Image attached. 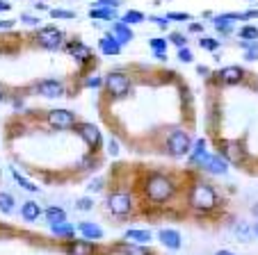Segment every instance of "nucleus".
Segmentation results:
<instances>
[{"label":"nucleus","instance_id":"28","mask_svg":"<svg viewBox=\"0 0 258 255\" xmlns=\"http://www.w3.org/2000/svg\"><path fill=\"white\" fill-rule=\"evenodd\" d=\"M199 44H201V48H206V50H215L219 46V41H217V39L204 37V39H199Z\"/></svg>","mask_w":258,"mask_h":255},{"label":"nucleus","instance_id":"32","mask_svg":"<svg viewBox=\"0 0 258 255\" xmlns=\"http://www.w3.org/2000/svg\"><path fill=\"white\" fill-rule=\"evenodd\" d=\"M178 59H180V62H192V53L185 48V46L178 50Z\"/></svg>","mask_w":258,"mask_h":255},{"label":"nucleus","instance_id":"44","mask_svg":"<svg viewBox=\"0 0 258 255\" xmlns=\"http://www.w3.org/2000/svg\"><path fill=\"white\" fill-rule=\"evenodd\" d=\"M253 232H256V235H258V223H256V226H253Z\"/></svg>","mask_w":258,"mask_h":255},{"label":"nucleus","instance_id":"18","mask_svg":"<svg viewBox=\"0 0 258 255\" xmlns=\"http://www.w3.org/2000/svg\"><path fill=\"white\" fill-rule=\"evenodd\" d=\"M80 232L85 235V239H101L103 237V230L98 226H94V223H80Z\"/></svg>","mask_w":258,"mask_h":255},{"label":"nucleus","instance_id":"45","mask_svg":"<svg viewBox=\"0 0 258 255\" xmlns=\"http://www.w3.org/2000/svg\"><path fill=\"white\" fill-rule=\"evenodd\" d=\"M253 212H256V214H258V203H256V207H253Z\"/></svg>","mask_w":258,"mask_h":255},{"label":"nucleus","instance_id":"12","mask_svg":"<svg viewBox=\"0 0 258 255\" xmlns=\"http://www.w3.org/2000/svg\"><path fill=\"white\" fill-rule=\"evenodd\" d=\"M219 80L226 82V84H235V82L242 80V68L240 66H226L219 71Z\"/></svg>","mask_w":258,"mask_h":255},{"label":"nucleus","instance_id":"35","mask_svg":"<svg viewBox=\"0 0 258 255\" xmlns=\"http://www.w3.org/2000/svg\"><path fill=\"white\" fill-rule=\"evenodd\" d=\"M107 150H110V155H117L119 153V146L114 139H110V144H107Z\"/></svg>","mask_w":258,"mask_h":255},{"label":"nucleus","instance_id":"21","mask_svg":"<svg viewBox=\"0 0 258 255\" xmlns=\"http://www.w3.org/2000/svg\"><path fill=\"white\" fill-rule=\"evenodd\" d=\"M46 219L50 223H62V221H67V214H64L62 207H48L46 210Z\"/></svg>","mask_w":258,"mask_h":255},{"label":"nucleus","instance_id":"34","mask_svg":"<svg viewBox=\"0 0 258 255\" xmlns=\"http://www.w3.org/2000/svg\"><path fill=\"white\" fill-rule=\"evenodd\" d=\"M171 41H174L178 48H183V46H185V39L180 37V34H171Z\"/></svg>","mask_w":258,"mask_h":255},{"label":"nucleus","instance_id":"6","mask_svg":"<svg viewBox=\"0 0 258 255\" xmlns=\"http://www.w3.org/2000/svg\"><path fill=\"white\" fill-rule=\"evenodd\" d=\"M107 207H110L112 214H119V217H121V214H128V212H131L133 201L128 194H112L110 201H107Z\"/></svg>","mask_w":258,"mask_h":255},{"label":"nucleus","instance_id":"14","mask_svg":"<svg viewBox=\"0 0 258 255\" xmlns=\"http://www.w3.org/2000/svg\"><path fill=\"white\" fill-rule=\"evenodd\" d=\"M160 241L167 246V248H180V235L178 230H171V228H165V230H160Z\"/></svg>","mask_w":258,"mask_h":255},{"label":"nucleus","instance_id":"17","mask_svg":"<svg viewBox=\"0 0 258 255\" xmlns=\"http://www.w3.org/2000/svg\"><path fill=\"white\" fill-rule=\"evenodd\" d=\"M114 39H117L119 44H128V41L133 39L131 28H128L126 23H117V25H114Z\"/></svg>","mask_w":258,"mask_h":255},{"label":"nucleus","instance_id":"29","mask_svg":"<svg viewBox=\"0 0 258 255\" xmlns=\"http://www.w3.org/2000/svg\"><path fill=\"white\" fill-rule=\"evenodd\" d=\"M151 48L156 53H167V41L165 39H151Z\"/></svg>","mask_w":258,"mask_h":255},{"label":"nucleus","instance_id":"7","mask_svg":"<svg viewBox=\"0 0 258 255\" xmlns=\"http://www.w3.org/2000/svg\"><path fill=\"white\" fill-rule=\"evenodd\" d=\"M201 166H206L210 171V174H217V176H224L226 171H229V166H226V162L219 155H204V157L199 159Z\"/></svg>","mask_w":258,"mask_h":255},{"label":"nucleus","instance_id":"37","mask_svg":"<svg viewBox=\"0 0 258 255\" xmlns=\"http://www.w3.org/2000/svg\"><path fill=\"white\" fill-rule=\"evenodd\" d=\"M21 19H23L28 25H37V23H39V19H34V16H30V14H23Z\"/></svg>","mask_w":258,"mask_h":255},{"label":"nucleus","instance_id":"24","mask_svg":"<svg viewBox=\"0 0 258 255\" xmlns=\"http://www.w3.org/2000/svg\"><path fill=\"white\" fill-rule=\"evenodd\" d=\"M12 210H14V198H12L10 194H0V212L10 214Z\"/></svg>","mask_w":258,"mask_h":255},{"label":"nucleus","instance_id":"42","mask_svg":"<svg viewBox=\"0 0 258 255\" xmlns=\"http://www.w3.org/2000/svg\"><path fill=\"white\" fill-rule=\"evenodd\" d=\"M10 3H5V0H0V12H7V10H10Z\"/></svg>","mask_w":258,"mask_h":255},{"label":"nucleus","instance_id":"10","mask_svg":"<svg viewBox=\"0 0 258 255\" xmlns=\"http://www.w3.org/2000/svg\"><path fill=\"white\" fill-rule=\"evenodd\" d=\"M37 89H39V94L46 98H59L64 94V84L59 80H44V82H39Z\"/></svg>","mask_w":258,"mask_h":255},{"label":"nucleus","instance_id":"46","mask_svg":"<svg viewBox=\"0 0 258 255\" xmlns=\"http://www.w3.org/2000/svg\"><path fill=\"white\" fill-rule=\"evenodd\" d=\"M0 101H3V89H0Z\"/></svg>","mask_w":258,"mask_h":255},{"label":"nucleus","instance_id":"31","mask_svg":"<svg viewBox=\"0 0 258 255\" xmlns=\"http://www.w3.org/2000/svg\"><path fill=\"white\" fill-rule=\"evenodd\" d=\"M98 7H110V10H117L119 7V0H96Z\"/></svg>","mask_w":258,"mask_h":255},{"label":"nucleus","instance_id":"2","mask_svg":"<svg viewBox=\"0 0 258 255\" xmlns=\"http://www.w3.org/2000/svg\"><path fill=\"white\" fill-rule=\"evenodd\" d=\"M190 205L195 207V210L208 212V210H213V207L217 205V194H215L213 187L199 183V185H195L192 192H190Z\"/></svg>","mask_w":258,"mask_h":255},{"label":"nucleus","instance_id":"39","mask_svg":"<svg viewBox=\"0 0 258 255\" xmlns=\"http://www.w3.org/2000/svg\"><path fill=\"white\" fill-rule=\"evenodd\" d=\"M101 187H103V180H94V183L89 185V192H98Z\"/></svg>","mask_w":258,"mask_h":255},{"label":"nucleus","instance_id":"11","mask_svg":"<svg viewBox=\"0 0 258 255\" xmlns=\"http://www.w3.org/2000/svg\"><path fill=\"white\" fill-rule=\"evenodd\" d=\"M222 153H224L231 162H242L244 159V148L240 144H235V141H224V144H222Z\"/></svg>","mask_w":258,"mask_h":255},{"label":"nucleus","instance_id":"3","mask_svg":"<svg viewBox=\"0 0 258 255\" xmlns=\"http://www.w3.org/2000/svg\"><path fill=\"white\" fill-rule=\"evenodd\" d=\"M167 148H169V153L174 155V157H183V155H187V153H190V148H192L187 132L174 130L169 135V139H167Z\"/></svg>","mask_w":258,"mask_h":255},{"label":"nucleus","instance_id":"38","mask_svg":"<svg viewBox=\"0 0 258 255\" xmlns=\"http://www.w3.org/2000/svg\"><path fill=\"white\" fill-rule=\"evenodd\" d=\"M85 84H87V87H101L103 82H101V80H98V77H89V80H87V82H85Z\"/></svg>","mask_w":258,"mask_h":255},{"label":"nucleus","instance_id":"13","mask_svg":"<svg viewBox=\"0 0 258 255\" xmlns=\"http://www.w3.org/2000/svg\"><path fill=\"white\" fill-rule=\"evenodd\" d=\"M69 53L78 59V62H89V59H92V50H89L87 46H83L80 41H71V44H69Z\"/></svg>","mask_w":258,"mask_h":255},{"label":"nucleus","instance_id":"1","mask_svg":"<svg viewBox=\"0 0 258 255\" xmlns=\"http://www.w3.org/2000/svg\"><path fill=\"white\" fill-rule=\"evenodd\" d=\"M146 196L153 203H165L174 196V185L165 176H151L149 183H146Z\"/></svg>","mask_w":258,"mask_h":255},{"label":"nucleus","instance_id":"20","mask_svg":"<svg viewBox=\"0 0 258 255\" xmlns=\"http://www.w3.org/2000/svg\"><path fill=\"white\" fill-rule=\"evenodd\" d=\"M94 246L89 241H76V244L69 248V255H92Z\"/></svg>","mask_w":258,"mask_h":255},{"label":"nucleus","instance_id":"30","mask_svg":"<svg viewBox=\"0 0 258 255\" xmlns=\"http://www.w3.org/2000/svg\"><path fill=\"white\" fill-rule=\"evenodd\" d=\"M50 16H53V19H73V12H64V10H53L50 12Z\"/></svg>","mask_w":258,"mask_h":255},{"label":"nucleus","instance_id":"8","mask_svg":"<svg viewBox=\"0 0 258 255\" xmlns=\"http://www.w3.org/2000/svg\"><path fill=\"white\" fill-rule=\"evenodd\" d=\"M78 135L83 137V139L87 141V146H92V148H96V146L101 144V130H98L96 125H92V123H83V125H80Z\"/></svg>","mask_w":258,"mask_h":255},{"label":"nucleus","instance_id":"26","mask_svg":"<svg viewBox=\"0 0 258 255\" xmlns=\"http://www.w3.org/2000/svg\"><path fill=\"white\" fill-rule=\"evenodd\" d=\"M12 174H14L16 183H19V185H21V187H23V189H28V192H37V189H39V187H37V185H32V183H30V180H25L23 176H21L19 171H16V168H14V171H12Z\"/></svg>","mask_w":258,"mask_h":255},{"label":"nucleus","instance_id":"15","mask_svg":"<svg viewBox=\"0 0 258 255\" xmlns=\"http://www.w3.org/2000/svg\"><path fill=\"white\" fill-rule=\"evenodd\" d=\"M101 50L105 55H119V50H121V44H119L117 39H114V34H112V37L107 34V37L101 39Z\"/></svg>","mask_w":258,"mask_h":255},{"label":"nucleus","instance_id":"23","mask_svg":"<svg viewBox=\"0 0 258 255\" xmlns=\"http://www.w3.org/2000/svg\"><path fill=\"white\" fill-rule=\"evenodd\" d=\"M89 16L92 19H117V14H114V10H110V7H103V10H92L89 12Z\"/></svg>","mask_w":258,"mask_h":255},{"label":"nucleus","instance_id":"22","mask_svg":"<svg viewBox=\"0 0 258 255\" xmlns=\"http://www.w3.org/2000/svg\"><path fill=\"white\" fill-rule=\"evenodd\" d=\"M50 230H53L55 235H73V232H76V228H73L71 223L62 221V223H50Z\"/></svg>","mask_w":258,"mask_h":255},{"label":"nucleus","instance_id":"5","mask_svg":"<svg viewBox=\"0 0 258 255\" xmlns=\"http://www.w3.org/2000/svg\"><path fill=\"white\" fill-rule=\"evenodd\" d=\"M37 41H39V46H44V48L55 50L62 46V32L55 28H41L39 34H37Z\"/></svg>","mask_w":258,"mask_h":255},{"label":"nucleus","instance_id":"36","mask_svg":"<svg viewBox=\"0 0 258 255\" xmlns=\"http://www.w3.org/2000/svg\"><path fill=\"white\" fill-rule=\"evenodd\" d=\"M167 19H176V21H187V19H190V14H176V12H171V14L167 16Z\"/></svg>","mask_w":258,"mask_h":255},{"label":"nucleus","instance_id":"40","mask_svg":"<svg viewBox=\"0 0 258 255\" xmlns=\"http://www.w3.org/2000/svg\"><path fill=\"white\" fill-rule=\"evenodd\" d=\"M126 255H146V250H142V248H133V246H131V248L126 250Z\"/></svg>","mask_w":258,"mask_h":255},{"label":"nucleus","instance_id":"4","mask_svg":"<svg viewBox=\"0 0 258 255\" xmlns=\"http://www.w3.org/2000/svg\"><path fill=\"white\" fill-rule=\"evenodd\" d=\"M105 84L114 98H121L131 92V82H128V77L121 75V73H110V75L105 77Z\"/></svg>","mask_w":258,"mask_h":255},{"label":"nucleus","instance_id":"41","mask_svg":"<svg viewBox=\"0 0 258 255\" xmlns=\"http://www.w3.org/2000/svg\"><path fill=\"white\" fill-rule=\"evenodd\" d=\"M10 28H14V21H3L0 23V30H10Z\"/></svg>","mask_w":258,"mask_h":255},{"label":"nucleus","instance_id":"33","mask_svg":"<svg viewBox=\"0 0 258 255\" xmlns=\"http://www.w3.org/2000/svg\"><path fill=\"white\" fill-rule=\"evenodd\" d=\"M92 205H94V203L89 201V198H80V201H78V207H80V210H92Z\"/></svg>","mask_w":258,"mask_h":255},{"label":"nucleus","instance_id":"43","mask_svg":"<svg viewBox=\"0 0 258 255\" xmlns=\"http://www.w3.org/2000/svg\"><path fill=\"white\" fill-rule=\"evenodd\" d=\"M215 255H233V253H231V250H217Z\"/></svg>","mask_w":258,"mask_h":255},{"label":"nucleus","instance_id":"27","mask_svg":"<svg viewBox=\"0 0 258 255\" xmlns=\"http://www.w3.org/2000/svg\"><path fill=\"white\" fill-rule=\"evenodd\" d=\"M144 21V14L142 12H126V16H123V23H142Z\"/></svg>","mask_w":258,"mask_h":255},{"label":"nucleus","instance_id":"16","mask_svg":"<svg viewBox=\"0 0 258 255\" xmlns=\"http://www.w3.org/2000/svg\"><path fill=\"white\" fill-rule=\"evenodd\" d=\"M21 214H23L25 221H37V219H39V214H41V207L37 205V203L28 201V203H23V210H21Z\"/></svg>","mask_w":258,"mask_h":255},{"label":"nucleus","instance_id":"19","mask_svg":"<svg viewBox=\"0 0 258 255\" xmlns=\"http://www.w3.org/2000/svg\"><path fill=\"white\" fill-rule=\"evenodd\" d=\"M126 239L135 241V244H149V241H151V232L149 230H128Z\"/></svg>","mask_w":258,"mask_h":255},{"label":"nucleus","instance_id":"25","mask_svg":"<svg viewBox=\"0 0 258 255\" xmlns=\"http://www.w3.org/2000/svg\"><path fill=\"white\" fill-rule=\"evenodd\" d=\"M240 37H242L244 41H256V39H258V28H253V25H247V28L240 30Z\"/></svg>","mask_w":258,"mask_h":255},{"label":"nucleus","instance_id":"9","mask_svg":"<svg viewBox=\"0 0 258 255\" xmlns=\"http://www.w3.org/2000/svg\"><path fill=\"white\" fill-rule=\"evenodd\" d=\"M48 121L53 125H57V128H69V125L76 123V114L69 110H53L48 114Z\"/></svg>","mask_w":258,"mask_h":255}]
</instances>
